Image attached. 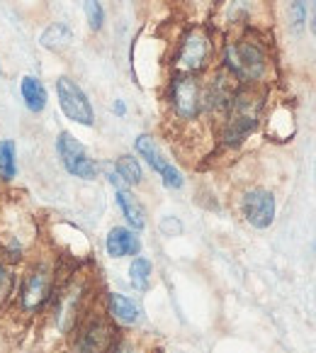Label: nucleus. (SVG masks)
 Masks as SVG:
<instances>
[{
	"label": "nucleus",
	"instance_id": "nucleus-1",
	"mask_svg": "<svg viewBox=\"0 0 316 353\" xmlns=\"http://www.w3.org/2000/svg\"><path fill=\"white\" fill-rule=\"evenodd\" d=\"M224 71L231 73L241 85L260 83L268 73V49L255 37H239L224 44Z\"/></svg>",
	"mask_w": 316,
	"mask_h": 353
},
{
	"label": "nucleus",
	"instance_id": "nucleus-2",
	"mask_svg": "<svg viewBox=\"0 0 316 353\" xmlns=\"http://www.w3.org/2000/svg\"><path fill=\"white\" fill-rule=\"evenodd\" d=\"M260 110L263 100L251 85H241L229 103L224 112V127H222V141L229 146H239L244 139H249L255 132L260 122Z\"/></svg>",
	"mask_w": 316,
	"mask_h": 353
},
{
	"label": "nucleus",
	"instance_id": "nucleus-3",
	"mask_svg": "<svg viewBox=\"0 0 316 353\" xmlns=\"http://www.w3.org/2000/svg\"><path fill=\"white\" fill-rule=\"evenodd\" d=\"M168 103L178 120H197L204 110V85L192 73H178L168 85Z\"/></svg>",
	"mask_w": 316,
	"mask_h": 353
},
{
	"label": "nucleus",
	"instance_id": "nucleus-4",
	"mask_svg": "<svg viewBox=\"0 0 316 353\" xmlns=\"http://www.w3.org/2000/svg\"><path fill=\"white\" fill-rule=\"evenodd\" d=\"M212 52H214V42L207 27H192V30H187L182 34L180 47H178L176 54L178 73H192V76H197V73L209 66Z\"/></svg>",
	"mask_w": 316,
	"mask_h": 353
},
{
	"label": "nucleus",
	"instance_id": "nucleus-5",
	"mask_svg": "<svg viewBox=\"0 0 316 353\" xmlns=\"http://www.w3.org/2000/svg\"><path fill=\"white\" fill-rule=\"evenodd\" d=\"M56 154L61 159V166L66 168L71 176L81 178V181H93L98 178L100 166L95 159L85 151V146L71 134V132H61L56 139Z\"/></svg>",
	"mask_w": 316,
	"mask_h": 353
},
{
	"label": "nucleus",
	"instance_id": "nucleus-6",
	"mask_svg": "<svg viewBox=\"0 0 316 353\" xmlns=\"http://www.w3.org/2000/svg\"><path fill=\"white\" fill-rule=\"evenodd\" d=\"M56 98L59 108L66 114L68 120L76 122V125L93 127L95 125V110L90 105L88 95L83 93V88L68 76H61L56 81Z\"/></svg>",
	"mask_w": 316,
	"mask_h": 353
},
{
	"label": "nucleus",
	"instance_id": "nucleus-7",
	"mask_svg": "<svg viewBox=\"0 0 316 353\" xmlns=\"http://www.w3.org/2000/svg\"><path fill=\"white\" fill-rule=\"evenodd\" d=\"M52 297H54V270L47 263L34 265L25 276V281H22V290H20L22 310L34 314L42 307H47Z\"/></svg>",
	"mask_w": 316,
	"mask_h": 353
},
{
	"label": "nucleus",
	"instance_id": "nucleus-8",
	"mask_svg": "<svg viewBox=\"0 0 316 353\" xmlns=\"http://www.w3.org/2000/svg\"><path fill=\"white\" fill-rule=\"evenodd\" d=\"M134 149H136V154H139L141 159H144V161L149 163V166L154 168V171L158 173V176H161L163 185L171 188V190H180L182 183H185V178H182V173L178 171V168L173 166V163L168 161V159H163L161 149L156 146V141L151 139L149 134L136 137Z\"/></svg>",
	"mask_w": 316,
	"mask_h": 353
},
{
	"label": "nucleus",
	"instance_id": "nucleus-9",
	"mask_svg": "<svg viewBox=\"0 0 316 353\" xmlns=\"http://www.w3.org/2000/svg\"><path fill=\"white\" fill-rule=\"evenodd\" d=\"M114 329L107 319H90L73 339L71 353H112Z\"/></svg>",
	"mask_w": 316,
	"mask_h": 353
},
{
	"label": "nucleus",
	"instance_id": "nucleus-10",
	"mask_svg": "<svg viewBox=\"0 0 316 353\" xmlns=\"http://www.w3.org/2000/svg\"><path fill=\"white\" fill-rule=\"evenodd\" d=\"M244 219L255 229H268L275 222V195L265 188H251L241 198Z\"/></svg>",
	"mask_w": 316,
	"mask_h": 353
},
{
	"label": "nucleus",
	"instance_id": "nucleus-11",
	"mask_svg": "<svg viewBox=\"0 0 316 353\" xmlns=\"http://www.w3.org/2000/svg\"><path fill=\"white\" fill-rule=\"evenodd\" d=\"M105 251L109 259H125V256H139L141 239L136 236L134 229L112 227L105 236Z\"/></svg>",
	"mask_w": 316,
	"mask_h": 353
},
{
	"label": "nucleus",
	"instance_id": "nucleus-12",
	"mask_svg": "<svg viewBox=\"0 0 316 353\" xmlns=\"http://www.w3.org/2000/svg\"><path fill=\"white\" fill-rule=\"evenodd\" d=\"M81 300H83V288H68L66 292H61L56 300V324L61 332L73 327L78 317V310H81Z\"/></svg>",
	"mask_w": 316,
	"mask_h": 353
},
{
	"label": "nucleus",
	"instance_id": "nucleus-13",
	"mask_svg": "<svg viewBox=\"0 0 316 353\" xmlns=\"http://www.w3.org/2000/svg\"><path fill=\"white\" fill-rule=\"evenodd\" d=\"M114 195H117V205H120L122 214H125L127 224L134 232H141L146 227V212L141 208V203L129 192V188H114Z\"/></svg>",
	"mask_w": 316,
	"mask_h": 353
},
{
	"label": "nucleus",
	"instance_id": "nucleus-14",
	"mask_svg": "<svg viewBox=\"0 0 316 353\" xmlns=\"http://www.w3.org/2000/svg\"><path fill=\"white\" fill-rule=\"evenodd\" d=\"M107 310L112 314V319H117L120 324L125 327H131V324L139 322L141 317V310L131 297L122 295V292H109L107 295Z\"/></svg>",
	"mask_w": 316,
	"mask_h": 353
},
{
	"label": "nucleus",
	"instance_id": "nucleus-15",
	"mask_svg": "<svg viewBox=\"0 0 316 353\" xmlns=\"http://www.w3.org/2000/svg\"><path fill=\"white\" fill-rule=\"evenodd\" d=\"M20 93H22V100H25V108L30 110V112L39 114L47 108V88H44V83L36 76L22 78Z\"/></svg>",
	"mask_w": 316,
	"mask_h": 353
},
{
	"label": "nucleus",
	"instance_id": "nucleus-16",
	"mask_svg": "<svg viewBox=\"0 0 316 353\" xmlns=\"http://www.w3.org/2000/svg\"><path fill=\"white\" fill-rule=\"evenodd\" d=\"M71 39H73V32L66 22H52V25L42 32V37H39V44H42L44 49H49V52H59V49L68 47Z\"/></svg>",
	"mask_w": 316,
	"mask_h": 353
},
{
	"label": "nucleus",
	"instance_id": "nucleus-17",
	"mask_svg": "<svg viewBox=\"0 0 316 353\" xmlns=\"http://www.w3.org/2000/svg\"><path fill=\"white\" fill-rule=\"evenodd\" d=\"M114 173H117L127 185H141V181H144V171H141L139 159H134L131 154L120 156V159L114 161Z\"/></svg>",
	"mask_w": 316,
	"mask_h": 353
},
{
	"label": "nucleus",
	"instance_id": "nucleus-18",
	"mask_svg": "<svg viewBox=\"0 0 316 353\" xmlns=\"http://www.w3.org/2000/svg\"><path fill=\"white\" fill-rule=\"evenodd\" d=\"M253 0H229L227 8H224V15H227L229 25H249L251 17H253Z\"/></svg>",
	"mask_w": 316,
	"mask_h": 353
},
{
	"label": "nucleus",
	"instance_id": "nucleus-19",
	"mask_svg": "<svg viewBox=\"0 0 316 353\" xmlns=\"http://www.w3.org/2000/svg\"><path fill=\"white\" fill-rule=\"evenodd\" d=\"M151 273H154V265L146 256H136L129 265V283L136 290H149L151 285Z\"/></svg>",
	"mask_w": 316,
	"mask_h": 353
},
{
	"label": "nucleus",
	"instance_id": "nucleus-20",
	"mask_svg": "<svg viewBox=\"0 0 316 353\" xmlns=\"http://www.w3.org/2000/svg\"><path fill=\"white\" fill-rule=\"evenodd\" d=\"M17 173V163H15V141L6 139L0 141V178L3 181H12Z\"/></svg>",
	"mask_w": 316,
	"mask_h": 353
},
{
	"label": "nucleus",
	"instance_id": "nucleus-21",
	"mask_svg": "<svg viewBox=\"0 0 316 353\" xmlns=\"http://www.w3.org/2000/svg\"><path fill=\"white\" fill-rule=\"evenodd\" d=\"M83 12H85V20H88V27L93 32H100L105 25V8L100 0H85L83 3Z\"/></svg>",
	"mask_w": 316,
	"mask_h": 353
},
{
	"label": "nucleus",
	"instance_id": "nucleus-22",
	"mask_svg": "<svg viewBox=\"0 0 316 353\" xmlns=\"http://www.w3.org/2000/svg\"><path fill=\"white\" fill-rule=\"evenodd\" d=\"M287 17H290V27L295 32L304 30V22H306V0H290V8H287Z\"/></svg>",
	"mask_w": 316,
	"mask_h": 353
},
{
	"label": "nucleus",
	"instance_id": "nucleus-23",
	"mask_svg": "<svg viewBox=\"0 0 316 353\" xmlns=\"http://www.w3.org/2000/svg\"><path fill=\"white\" fill-rule=\"evenodd\" d=\"M112 112L117 114V117H125V114H127V105H125V100H114Z\"/></svg>",
	"mask_w": 316,
	"mask_h": 353
},
{
	"label": "nucleus",
	"instance_id": "nucleus-24",
	"mask_svg": "<svg viewBox=\"0 0 316 353\" xmlns=\"http://www.w3.org/2000/svg\"><path fill=\"white\" fill-rule=\"evenodd\" d=\"M309 27H311V34L316 37V0H311V22H309Z\"/></svg>",
	"mask_w": 316,
	"mask_h": 353
},
{
	"label": "nucleus",
	"instance_id": "nucleus-25",
	"mask_svg": "<svg viewBox=\"0 0 316 353\" xmlns=\"http://www.w3.org/2000/svg\"><path fill=\"white\" fill-rule=\"evenodd\" d=\"M314 251H316V239H314Z\"/></svg>",
	"mask_w": 316,
	"mask_h": 353
}]
</instances>
